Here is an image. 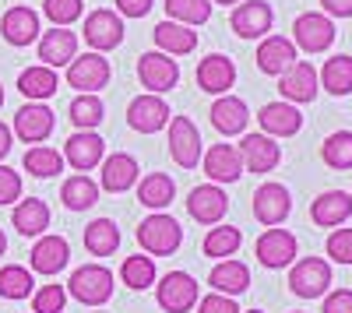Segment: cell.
<instances>
[{"mask_svg":"<svg viewBox=\"0 0 352 313\" xmlns=\"http://www.w3.org/2000/svg\"><path fill=\"white\" fill-rule=\"evenodd\" d=\"M141 180V165L134 155L127 152H116L109 159H102V173H99V190H109V194H124L131 187H138Z\"/></svg>","mask_w":352,"mask_h":313,"instance_id":"19","label":"cell"},{"mask_svg":"<svg viewBox=\"0 0 352 313\" xmlns=\"http://www.w3.org/2000/svg\"><path fill=\"white\" fill-rule=\"evenodd\" d=\"M187 211L197 225H219L229 211V197L219 183H201L187 194Z\"/></svg>","mask_w":352,"mask_h":313,"instance_id":"12","label":"cell"},{"mask_svg":"<svg viewBox=\"0 0 352 313\" xmlns=\"http://www.w3.org/2000/svg\"><path fill=\"white\" fill-rule=\"evenodd\" d=\"M169 120H173V113H169L162 95L148 92V95L131 99V106H127V124L138 134H159L162 127H169Z\"/></svg>","mask_w":352,"mask_h":313,"instance_id":"11","label":"cell"},{"mask_svg":"<svg viewBox=\"0 0 352 313\" xmlns=\"http://www.w3.org/2000/svg\"><path fill=\"white\" fill-rule=\"evenodd\" d=\"M176 197V183L169 173H144V180H138V201L152 211H162L173 205Z\"/></svg>","mask_w":352,"mask_h":313,"instance_id":"33","label":"cell"},{"mask_svg":"<svg viewBox=\"0 0 352 313\" xmlns=\"http://www.w3.org/2000/svg\"><path fill=\"white\" fill-rule=\"evenodd\" d=\"M43 14L56 28H67L71 21H78L85 14V4H81V0H43Z\"/></svg>","mask_w":352,"mask_h":313,"instance_id":"44","label":"cell"},{"mask_svg":"<svg viewBox=\"0 0 352 313\" xmlns=\"http://www.w3.org/2000/svg\"><path fill=\"white\" fill-rule=\"evenodd\" d=\"M331 286V264L324 257H303L292 264L289 271V289L296 292L300 299H317L324 296Z\"/></svg>","mask_w":352,"mask_h":313,"instance_id":"7","label":"cell"},{"mask_svg":"<svg viewBox=\"0 0 352 313\" xmlns=\"http://www.w3.org/2000/svg\"><path fill=\"white\" fill-rule=\"evenodd\" d=\"M67 117L78 130H96L106 117V106L99 95H74L71 106H67Z\"/></svg>","mask_w":352,"mask_h":313,"instance_id":"39","label":"cell"},{"mask_svg":"<svg viewBox=\"0 0 352 313\" xmlns=\"http://www.w3.org/2000/svg\"><path fill=\"white\" fill-rule=\"evenodd\" d=\"M109 74H113L109 60L102 53H96V49L74 56V60L67 64V84L78 89V95H99V89L109 84Z\"/></svg>","mask_w":352,"mask_h":313,"instance_id":"4","label":"cell"},{"mask_svg":"<svg viewBox=\"0 0 352 313\" xmlns=\"http://www.w3.org/2000/svg\"><path fill=\"white\" fill-rule=\"evenodd\" d=\"M328 257L335 264H352V229H335L328 236Z\"/></svg>","mask_w":352,"mask_h":313,"instance_id":"47","label":"cell"},{"mask_svg":"<svg viewBox=\"0 0 352 313\" xmlns=\"http://www.w3.org/2000/svg\"><path fill=\"white\" fill-rule=\"evenodd\" d=\"M53 124H56V117H53V109H50L46 102H25V106L14 113L11 134L21 137L25 145H43V141L53 134Z\"/></svg>","mask_w":352,"mask_h":313,"instance_id":"9","label":"cell"},{"mask_svg":"<svg viewBox=\"0 0 352 313\" xmlns=\"http://www.w3.org/2000/svg\"><path fill=\"white\" fill-rule=\"evenodd\" d=\"M0 106H4V84H0Z\"/></svg>","mask_w":352,"mask_h":313,"instance_id":"55","label":"cell"},{"mask_svg":"<svg viewBox=\"0 0 352 313\" xmlns=\"http://www.w3.org/2000/svg\"><path fill=\"white\" fill-rule=\"evenodd\" d=\"M349 215H352V194H345V190H324L310 205V218L320 229H335V225H342Z\"/></svg>","mask_w":352,"mask_h":313,"instance_id":"29","label":"cell"},{"mask_svg":"<svg viewBox=\"0 0 352 313\" xmlns=\"http://www.w3.org/2000/svg\"><path fill=\"white\" fill-rule=\"evenodd\" d=\"M320 313H352V289H335L324 299V310Z\"/></svg>","mask_w":352,"mask_h":313,"instance_id":"49","label":"cell"},{"mask_svg":"<svg viewBox=\"0 0 352 313\" xmlns=\"http://www.w3.org/2000/svg\"><path fill=\"white\" fill-rule=\"evenodd\" d=\"M11 225L21 233V236H43L50 229V205L39 201V197H25V201L14 205V215H11Z\"/></svg>","mask_w":352,"mask_h":313,"instance_id":"31","label":"cell"},{"mask_svg":"<svg viewBox=\"0 0 352 313\" xmlns=\"http://www.w3.org/2000/svg\"><path fill=\"white\" fill-rule=\"evenodd\" d=\"M71 264V243L64 236H39L32 246V271L36 275H60Z\"/></svg>","mask_w":352,"mask_h":313,"instance_id":"27","label":"cell"},{"mask_svg":"<svg viewBox=\"0 0 352 313\" xmlns=\"http://www.w3.org/2000/svg\"><path fill=\"white\" fill-rule=\"evenodd\" d=\"M320 159L331 169H352V130H335L320 145Z\"/></svg>","mask_w":352,"mask_h":313,"instance_id":"42","label":"cell"},{"mask_svg":"<svg viewBox=\"0 0 352 313\" xmlns=\"http://www.w3.org/2000/svg\"><path fill=\"white\" fill-rule=\"evenodd\" d=\"M56 89H60V78H56V71L46 67V64L25 67V71L18 74V92H21L28 102H46Z\"/></svg>","mask_w":352,"mask_h":313,"instance_id":"32","label":"cell"},{"mask_svg":"<svg viewBox=\"0 0 352 313\" xmlns=\"http://www.w3.org/2000/svg\"><path fill=\"white\" fill-rule=\"evenodd\" d=\"M60 201L67 211H88L92 205H99V183L85 173H74L60 187Z\"/></svg>","mask_w":352,"mask_h":313,"instance_id":"34","label":"cell"},{"mask_svg":"<svg viewBox=\"0 0 352 313\" xmlns=\"http://www.w3.org/2000/svg\"><path fill=\"white\" fill-rule=\"evenodd\" d=\"M278 92H282V102H292V106L314 102L317 92H320V78H317L314 64L296 60V64H292V67L278 78Z\"/></svg>","mask_w":352,"mask_h":313,"instance_id":"14","label":"cell"},{"mask_svg":"<svg viewBox=\"0 0 352 313\" xmlns=\"http://www.w3.org/2000/svg\"><path fill=\"white\" fill-rule=\"evenodd\" d=\"M243 243V233L236 229V225H212L208 236H204L201 250H204V257H215V261H226L232 257V253L240 250Z\"/></svg>","mask_w":352,"mask_h":313,"instance_id":"36","label":"cell"},{"mask_svg":"<svg viewBox=\"0 0 352 313\" xmlns=\"http://www.w3.org/2000/svg\"><path fill=\"white\" fill-rule=\"evenodd\" d=\"M320 84H324V92L331 95H349L352 92V56L338 53L331 60H324V67L317 71Z\"/></svg>","mask_w":352,"mask_h":313,"instance_id":"37","label":"cell"},{"mask_svg":"<svg viewBox=\"0 0 352 313\" xmlns=\"http://www.w3.org/2000/svg\"><path fill=\"white\" fill-rule=\"evenodd\" d=\"M335 43V21L320 11H307L292 21V46L303 53H324Z\"/></svg>","mask_w":352,"mask_h":313,"instance_id":"8","label":"cell"},{"mask_svg":"<svg viewBox=\"0 0 352 313\" xmlns=\"http://www.w3.org/2000/svg\"><path fill=\"white\" fill-rule=\"evenodd\" d=\"M212 0H166V14L169 21H180V25H204L212 18Z\"/></svg>","mask_w":352,"mask_h":313,"instance_id":"41","label":"cell"},{"mask_svg":"<svg viewBox=\"0 0 352 313\" xmlns=\"http://www.w3.org/2000/svg\"><path fill=\"white\" fill-rule=\"evenodd\" d=\"M106 155V141L96 134V130H74L64 145V162L74 165L78 173H88V169H96Z\"/></svg>","mask_w":352,"mask_h":313,"instance_id":"17","label":"cell"},{"mask_svg":"<svg viewBox=\"0 0 352 313\" xmlns=\"http://www.w3.org/2000/svg\"><path fill=\"white\" fill-rule=\"evenodd\" d=\"M292 211V197L282 183H261L254 190V218L261 225H268V229H275V225H282Z\"/></svg>","mask_w":352,"mask_h":313,"instance_id":"16","label":"cell"},{"mask_svg":"<svg viewBox=\"0 0 352 313\" xmlns=\"http://www.w3.org/2000/svg\"><path fill=\"white\" fill-rule=\"evenodd\" d=\"M155 299L166 313H190L201 299V289H197V278L187 275V271H169L159 278L155 286Z\"/></svg>","mask_w":352,"mask_h":313,"instance_id":"3","label":"cell"},{"mask_svg":"<svg viewBox=\"0 0 352 313\" xmlns=\"http://www.w3.org/2000/svg\"><path fill=\"white\" fill-rule=\"evenodd\" d=\"M292 64H296V46L285 36H264L261 46H257V71L272 74V78H282Z\"/></svg>","mask_w":352,"mask_h":313,"instance_id":"26","label":"cell"},{"mask_svg":"<svg viewBox=\"0 0 352 313\" xmlns=\"http://www.w3.org/2000/svg\"><path fill=\"white\" fill-rule=\"evenodd\" d=\"M229 25L240 39H264L275 25V11L264 0H247V4H236L229 14Z\"/></svg>","mask_w":352,"mask_h":313,"instance_id":"10","label":"cell"},{"mask_svg":"<svg viewBox=\"0 0 352 313\" xmlns=\"http://www.w3.org/2000/svg\"><path fill=\"white\" fill-rule=\"evenodd\" d=\"M81 36L88 43V49H96V53H109L124 43V18L109 11V8H99L85 18L81 25Z\"/></svg>","mask_w":352,"mask_h":313,"instance_id":"5","label":"cell"},{"mask_svg":"<svg viewBox=\"0 0 352 313\" xmlns=\"http://www.w3.org/2000/svg\"><path fill=\"white\" fill-rule=\"evenodd\" d=\"M120 281H124L127 289H134V292L155 286V257H144V253H134V257H127V261L120 264Z\"/></svg>","mask_w":352,"mask_h":313,"instance_id":"40","label":"cell"},{"mask_svg":"<svg viewBox=\"0 0 352 313\" xmlns=\"http://www.w3.org/2000/svg\"><path fill=\"white\" fill-rule=\"evenodd\" d=\"M257 124H261V134H268V137H292L303 127V113L292 102H268V106H261Z\"/></svg>","mask_w":352,"mask_h":313,"instance_id":"22","label":"cell"},{"mask_svg":"<svg viewBox=\"0 0 352 313\" xmlns=\"http://www.w3.org/2000/svg\"><path fill=\"white\" fill-rule=\"evenodd\" d=\"M120 246V229H116V222L109 218H96L85 225V250L92 253V257H109L116 253Z\"/></svg>","mask_w":352,"mask_h":313,"instance_id":"35","label":"cell"},{"mask_svg":"<svg viewBox=\"0 0 352 313\" xmlns=\"http://www.w3.org/2000/svg\"><path fill=\"white\" fill-rule=\"evenodd\" d=\"M152 39H155L159 53H166V56H184V53L197 49V32H194V28L180 25V21H169V18L155 25Z\"/></svg>","mask_w":352,"mask_h":313,"instance_id":"28","label":"cell"},{"mask_svg":"<svg viewBox=\"0 0 352 313\" xmlns=\"http://www.w3.org/2000/svg\"><path fill=\"white\" fill-rule=\"evenodd\" d=\"M120 18H144L152 11V0H113Z\"/></svg>","mask_w":352,"mask_h":313,"instance_id":"50","label":"cell"},{"mask_svg":"<svg viewBox=\"0 0 352 313\" xmlns=\"http://www.w3.org/2000/svg\"><path fill=\"white\" fill-rule=\"evenodd\" d=\"M236 81V64L229 60L226 53H208L197 64V89L208 95H226Z\"/></svg>","mask_w":352,"mask_h":313,"instance_id":"20","label":"cell"},{"mask_svg":"<svg viewBox=\"0 0 352 313\" xmlns=\"http://www.w3.org/2000/svg\"><path fill=\"white\" fill-rule=\"evenodd\" d=\"M208 117H212V127H215L219 134L236 137V134H243L247 124H250V109H247V102L236 99V95H219V99L212 102V109H208Z\"/></svg>","mask_w":352,"mask_h":313,"instance_id":"25","label":"cell"},{"mask_svg":"<svg viewBox=\"0 0 352 313\" xmlns=\"http://www.w3.org/2000/svg\"><path fill=\"white\" fill-rule=\"evenodd\" d=\"M25 173H32V176H39V180H50V176H60L64 173V155L56 152V148H50V145H32L25 152Z\"/></svg>","mask_w":352,"mask_h":313,"instance_id":"38","label":"cell"},{"mask_svg":"<svg viewBox=\"0 0 352 313\" xmlns=\"http://www.w3.org/2000/svg\"><path fill=\"white\" fill-rule=\"evenodd\" d=\"M240 159H243L247 173H272V169L282 162V148L275 145V137H268V134H243Z\"/></svg>","mask_w":352,"mask_h":313,"instance_id":"18","label":"cell"},{"mask_svg":"<svg viewBox=\"0 0 352 313\" xmlns=\"http://www.w3.org/2000/svg\"><path fill=\"white\" fill-rule=\"evenodd\" d=\"M8 253V236H4V229H0V257Z\"/></svg>","mask_w":352,"mask_h":313,"instance_id":"53","label":"cell"},{"mask_svg":"<svg viewBox=\"0 0 352 313\" xmlns=\"http://www.w3.org/2000/svg\"><path fill=\"white\" fill-rule=\"evenodd\" d=\"M78 56V32H71V28H50V32L39 36V60L46 67H67L71 60Z\"/></svg>","mask_w":352,"mask_h":313,"instance_id":"24","label":"cell"},{"mask_svg":"<svg viewBox=\"0 0 352 313\" xmlns=\"http://www.w3.org/2000/svg\"><path fill=\"white\" fill-rule=\"evenodd\" d=\"M0 296L4 299H28L32 296V271L21 264H4L0 268Z\"/></svg>","mask_w":352,"mask_h":313,"instance_id":"43","label":"cell"},{"mask_svg":"<svg viewBox=\"0 0 352 313\" xmlns=\"http://www.w3.org/2000/svg\"><path fill=\"white\" fill-rule=\"evenodd\" d=\"M204 173H208L212 183H236L243 176V159L236 145H212L208 152L201 155Z\"/></svg>","mask_w":352,"mask_h":313,"instance_id":"23","label":"cell"},{"mask_svg":"<svg viewBox=\"0 0 352 313\" xmlns=\"http://www.w3.org/2000/svg\"><path fill=\"white\" fill-rule=\"evenodd\" d=\"M138 78L152 95H162V92L176 89V81H180V64H176V56H166L159 49L141 53L138 56Z\"/></svg>","mask_w":352,"mask_h":313,"instance_id":"6","label":"cell"},{"mask_svg":"<svg viewBox=\"0 0 352 313\" xmlns=\"http://www.w3.org/2000/svg\"><path fill=\"white\" fill-rule=\"evenodd\" d=\"M169 155L180 169H194L201 162V130L187 117L169 120Z\"/></svg>","mask_w":352,"mask_h":313,"instance_id":"15","label":"cell"},{"mask_svg":"<svg viewBox=\"0 0 352 313\" xmlns=\"http://www.w3.org/2000/svg\"><path fill=\"white\" fill-rule=\"evenodd\" d=\"M328 18H352V0H320Z\"/></svg>","mask_w":352,"mask_h":313,"instance_id":"51","label":"cell"},{"mask_svg":"<svg viewBox=\"0 0 352 313\" xmlns=\"http://www.w3.org/2000/svg\"><path fill=\"white\" fill-rule=\"evenodd\" d=\"M138 243H141L144 253H152V257H169V253L180 250L184 229H180V222H176L173 215L155 211V215H148L138 225Z\"/></svg>","mask_w":352,"mask_h":313,"instance_id":"1","label":"cell"},{"mask_svg":"<svg viewBox=\"0 0 352 313\" xmlns=\"http://www.w3.org/2000/svg\"><path fill=\"white\" fill-rule=\"evenodd\" d=\"M208 286H212V292H222V296H232V299H236L240 292L250 289V268H247L243 261L226 257V261H219V264L212 268Z\"/></svg>","mask_w":352,"mask_h":313,"instance_id":"30","label":"cell"},{"mask_svg":"<svg viewBox=\"0 0 352 313\" xmlns=\"http://www.w3.org/2000/svg\"><path fill=\"white\" fill-rule=\"evenodd\" d=\"M247 313H264V310H247Z\"/></svg>","mask_w":352,"mask_h":313,"instance_id":"56","label":"cell"},{"mask_svg":"<svg viewBox=\"0 0 352 313\" xmlns=\"http://www.w3.org/2000/svg\"><path fill=\"white\" fill-rule=\"evenodd\" d=\"M197 313H240L236 299L232 296H222V292H208L197 299Z\"/></svg>","mask_w":352,"mask_h":313,"instance_id":"48","label":"cell"},{"mask_svg":"<svg viewBox=\"0 0 352 313\" xmlns=\"http://www.w3.org/2000/svg\"><path fill=\"white\" fill-rule=\"evenodd\" d=\"M21 201V173H14L11 165H0V208Z\"/></svg>","mask_w":352,"mask_h":313,"instance_id":"46","label":"cell"},{"mask_svg":"<svg viewBox=\"0 0 352 313\" xmlns=\"http://www.w3.org/2000/svg\"><path fill=\"white\" fill-rule=\"evenodd\" d=\"M254 257L257 264L264 268H289L292 261H296V236H292L289 229H268V233H261L257 236V246H254Z\"/></svg>","mask_w":352,"mask_h":313,"instance_id":"13","label":"cell"},{"mask_svg":"<svg viewBox=\"0 0 352 313\" xmlns=\"http://www.w3.org/2000/svg\"><path fill=\"white\" fill-rule=\"evenodd\" d=\"M212 4H226L229 8V4H240V0H212Z\"/></svg>","mask_w":352,"mask_h":313,"instance_id":"54","label":"cell"},{"mask_svg":"<svg viewBox=\"0 0 352 313\" xmlns=\"http://www.w3.org/2000/svg\"><path fill=\"white\" fill-rule=\"evenodd\" d=\"M64 306H67V289L64 286H43L32 296V310L36 313H64Z\"/></svg>","mask_w":352,"mask_h":313,"instance_id":"45","label":"cell"},{"mask_svg":"<svg viewBox=\"0 0 352 313\" xmlns=\"http://www.w3.org/2000/svg\"><path fill=\"white\" fill-rule=\"evenodd\" d=\"M0 36H4V43H11L18 49L21 46H32L43 36L39 32V14L32 8H25V4L4 11V18H0Z\"/></svg>","mask_w":352,"mask_h":313,"instance_id":"21","label":"cell"},{"mask_svg":"<svg viewBox=\"0 0 352 313\" xmlns=\"http://www.w3.org/2000/svg\"><path fill=\"white\" fill-rule=\"evenodd\" d=\"M99 313H102V310H99Z\"/></svg>","mask_w":352,"mask_h":313,"instance_id":"57","label":"cell"},{"mask_svg":"<svg viewBox=\"0 0 352 313\" xmlns=\"http://www.w3.org/2000/svg\"><path fill=\"white\" fill-rule=\"evenodd\" d=\"M67 296H74L85 306H102L113 296V271L106 264H81L71 281H67Z\"/></svg>","mask_w":352,"mask_h":313,"instance_id":"2","label":"cell"},{"mask_svg":"<svg viewBox=\"0 0 352 313\" xmlns=\"http://www.w3.org/2000/svg\"><path fill=\"white\" fill-rule=\"evenodd\" d=\"M14 148V134H11V127L8 124H0V162L8 159V152Z\"/></svg>","mask_w":352,"mask_h":313,"instance_id":"52","label":"cell"}]
</instances>
